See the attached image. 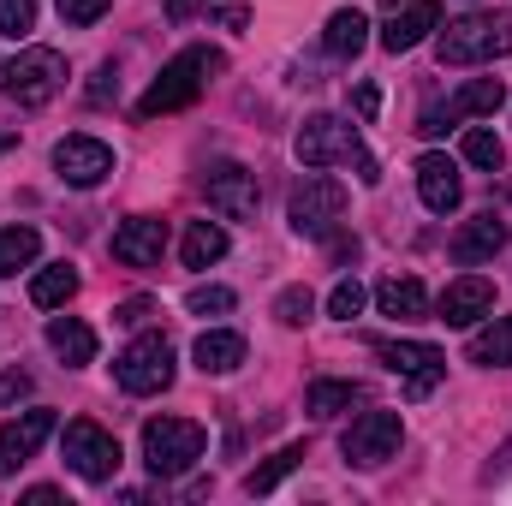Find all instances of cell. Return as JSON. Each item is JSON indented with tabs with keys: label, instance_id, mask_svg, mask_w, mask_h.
Segmentation results:
<instances>
[{
	"label": "cell",
	"instance_id": "31",
	"mask_svg": "<svg viewBox=\"0 0 512 506\" xmlns=\"http://www.w3.org/2000/svg\"><path fill=\"white\" fill-rule=\"evenodd\" d=\"M310 310H316L310 286H286V292L274 298V322H280V328H304V322H310Z\"/></svg>",
	"mask_w": 512,
	"mask_h": 506
},
{
	"label": "cell",
	"instance_id": "7",
	"mask_svg": "<svg viewBox=\"0 0 512 506\" xmlns=\"http://www.w3.org/2000/svg\"><path fill=\"white\" fill-rule=\"evenodd\" d=\"M114 381L126 387L131 399L167 393L173 387V346H167V334H137L126 352L114 358Z\"/></svg>",
	"mask_w": 512,
	"mask_h": 506
},
{
	"label": "cell",
	"instance_id": "12",
	"mask_svg": "<svg viewBox=\"0 0 512 506\" xmlns=\"http://www.w3.org/2000/svg\"><path fill=\"white\" fill-rule=\"evenodd\" d=\"M203 191H209V209L215 215H227V221H251L256 215V173L251 167H239V161H215L209 173H203Z\"/></svg>",
	"mask_w": 512,
	"mask_h": 506
},
{
	"label": "cell",
	"instance_id": "35",
	"mask_svg": "<svg viewBox=\"0 0 512 506\" xmlns=\"http://www.w3.org/2000/svg\"><path fill=\"white\" fill-rule=\"evenodd\" d=\"M54 6H60V18H66V24L90 30L96 18H108V6H114V0H54Z\"/></svg>",
	"mask_w": 512,
	"mask_h": 506
},
{
	"label": "cell",
	"instance_id": "27",
	"mask_svg": "<svg viewBox=\"0 0 512 506\" xmlns=\"http://www.w3.org/2000/svg\"><path fill=\"white\" fill-rule=\"evenodd\" d=\"M471 364H483V370H512V316H495V322L471 340Z\"/></svg>",
	"mask_w": 512,
	"mask_h": 506
},
{
	"label": "cell",
	"instance_id": "1",
	"mask_svg": "<svg viewBox=\"0 0 512 506\" xmlns=\"http://www.w3.org/2000/svg\"><path fill=\"white\" fill-rule=\"evenodd\" d=\"M227 60L215 54V48H179L167 66H161V78L137 96V120H155V114H179V108H191L203 90H209V78L221 72Z\"/></svg>",
	"mask_w": 512,
	"mask_h": 506
},
{
	"label": "cell",
	"instance_id": "21",
	"mask_svg": "<svg viewBox=\"0 0 512 506\" xmlns=\"http://www.w3.org/2000/svg\"><path fill=\"white\" fill-rule=\"evenodd\" d=\"M48 346L66 358V370L96 364V328H90V322H78V316H54V322H48Z\"/></svg>",
	"mask_w": 512,
	"mask_h": 506
},
{
	"label": "cell",
	"instance_id": "37",
	"mask_svg": "<svg viewBox=\"0 0 512 506\" xmlns=\"http://www.w3.org/2000/svg\"><path fill=\"white\" fill-rule=\"evenodd\" d=\"M447 126H459V120L447 114V102H429V108L417 114V131H423V137H441V131H447Z\"/></svg>",
	"mask_w": 512,
	"mask_h": 506
},
{
	"label": "cell",
	"instance_id": "3",
	"mask_svg": "<svg viewBox=\"0 0 512 506\" xmlns=\"http://www.w3.org/2000/svg\"><path fill=\"white\" fill-rule=\"evenodd\" d=\"M435 54H441V66H489V60L512 54V6L453 18V24L435 36Z\"/></svg>",
	"mask_w": 512,
	"mask_h": 506
},
{
	"label": "cell",
	"instance_id": "38",
	"mask_svg": "<svg viewBox=\"0 0 512 506\" xmlns=\"http://www.w3.org/2000/svg\"><path fill=\"white\" fill-rule=\"evenodd\" d=\"M352 108H358V120L370 126V120L382 114V90H376V84H358V90H352Z\"/></svg>",
	"mask_w": 512,
	"mask_h": 506
},
{
	"label": "cell",
	"instance_id": "42",
	"mask_svg": "<svg viewBox=\"0 0 512 506\" xmlns=\"http://www.w3.org/2000/svg\"><path fill=\"white\" fill-rule=\"evenodd\" d=\"M60 501V489H48V483H42V489H24V506H54Z\"/></svg>",
	"mask_w": 512,
	"mask_h": 506
},
{
	"label": "cell",
	"instance_id": "28",
	"mask_svg": "<svg viewBox=\"0 0 512 506\" xmlns=\"http://www.w3.org/2000/svg\"><path fill=\"white\" fill-rule=\"evenodd\" d=\"M358 399H364V387H358V381H310L304 411H310V417H340V411H352Z\"/></svg>",
	"mask_w": 512,
	"mask_h": 506
},
{
	"label": "cell",
	"instance_id": "8",
	"mask_svg": "<svg viewBox=\"0 0 512 506\" xmlns=\"http://www.w3.org/2000/svg\"><path fill=\"white\" fill-rule=\"evenodd\" d=\"M399 441H405V417H399V411H364V417H352V429L340 435V453H346V465L376 471V465H387V459L399 453Z\"/></svg>",
	"mask_w": 512,
	"mask_h": 506
},
{
	"label": "cell",
	"instance_id": "19",
	"mask_svg": "<svg viewBox=\"0 0 512 506\" xmlns=\"http://www.w3.org/2000/svg\"><path fill=\"white\" fill-rule=\"evenodd\" d=\"M191 358H197L203 376H233V370L245 364V334H233V328H209V334H197Z\"/></svg>",
	"mask_w": 512,
	"mask_h": 506
},
{
	"label": "cell",
	"instance_id": "34",
	"mask_svg": "<svg viewBox=\"0 0 512 506\" xmlns=\"http://www.w3.org/2000/svg\"><path fill=\"white\" fill-rule=\"evenodd\" d=\"M36 30V0H0V36Z\"/></svg>",
	"mask_w": 512,
	"mask_h": 506
},
{
	"label": "cell",
	"instance_id": "20",
	"mask_svg": "<svg viewBox=\"0 0 512 506\" xmlns=\"http://www.w3.org/2000/svg\"><path fill=\"white\" fill-rule=\"evenodd\" d=\"M364 42H370V18H364L358 6H340V12L322 24V48H328L334 60H358Z\"/></svg>",
	"mask_w": 512,
	"mask_h": 506
},
{
	"label": "cell",
	"instance_id": "30",
	"mask_svg": "<svg viewBox=\"0 0 512 506\" xmlns=\"http://www.w3.org/2000/svg\"><path fill=\"white\" fill-rule=\"evenodd\" d=\"M298 465H304V447H280L268 465H256L251 477H245V495H274V489H280Z\"/></svg>",
	"mask_w": 512,
	"mask_h": 506
},
{
	"label": "cell",
	"instance_id": "26",
	"mask_svg": "<svg viewBox=\"0 0 512 506\" xmlns=\"http://www.w3.org/2000/svg\"><path fill=\"white\" fill-rule=\"evenodd\" d=\"M36 256H42V233L36 227H24V221L18 227H0V280H12L18 268H30Z\"/></svg>",
	"mask_w": 512,
	"mask_h": 506
},
{
	"label": "cell",
	"instance_id": "32",
	"mask_svg": "<svg viewBox=\"0 0 512 506\" xmlns=\"http://www.w3.org/2000/svg\"><path fill=\"white\" fill-rule=\"evenodd\" d=\"M239 298H233V286H191V298H185V310L191 316H227Z\"/></svg>",
	"mask_w": 512,
	"mask_h": 506
},
{
	"label": "cell",
	"instance_id": "25",
	"mask_svg": "<svg viewBox=\"0 0 512 506\" xmlns=\"http://www.w3.org/2000/svg\"><path fill=\"white\" fill-rule=\"evenodd\" d=\"M376 304H382V316H393V322H417L423 310H429V292H423V280H382L376 286Z\"/></svg>",
	"mask_w": 512,
	"mask_h": 506
},
{
	"label": "cell",
	"instance_id": "14",
	"mask_svg": "<svg viewBox=\"0 0 512 506\" xmlns=\"http://www.w3.org/2000/svg\"><path fill=\"white\" fill-rule=\"evenodd\" d=\"M441 322L447 328H471V322H483L489 310H495V280H483V274H459L447 292H441Z\"/></svg>",
	"mask_w": 512,
	"mask_h": 506
},
{
	"label": "cell",
	"instance_id": "39",
	"mask_svg": "<svg viewBox=\"0 0 512 506\" xmlns=\"http://www.w3.org/2000/svg\"><path fill=\"white\" fill-rule=\"evenodd\" d=\"M149 316H155V304H149V298H126V304L114 310V322H126V328H143Z\"/></svg>",
	"mask_w": 512,
	"mask_h": 506
},
{
	"label": "cell",
	"instance_id": "22",
	"mask_svg": "<svg viewBox=\"0 0 512 506\" xmlns=\"http://www.w3.org/2000/svg\"><path fill=\"white\" fill-rule=\"evenodd\" d=\"M501 108H507V84H501V78H471V84L447 102L453 120H489V114H501Z\"/></svg>",
	"mask_w": 512,
	"mask_h": 506
},
{
	"label": "cell",
	"instance_id": "45",
	"mask_svg": "<svg viewBox=\"0 0 512 506\" xmlns=\"http://www.w3.org/2000/svg\"><path fill=\"white\" fill-rule=\"evenodd\" d=\"M382 6H387V12H399V6H405V0H382Z\"/></svg>",
	"mask_w": 512,
	"mask_h": 506
},
{
	"label": "cell",
	"instance_id": "9",
	"mask_svg": "<svg viewBox=\"0 0 512 506\" xmlns=\"http://www.w3.org/2000/svg\"><path fill=\"white\" fill-rule=\"evenodd\" d=\"M120 441L102 429V423H90V417H78V423H66V465L84 477V483H114V471H120Z\"/></svg>",
	"mask_w": 512,
	"mask_h": 506
},
{
	"label": "cell",
	"instance_id": "13",
	"mask_svg": "<svg viewBox=\"0 0 512 506\" xmlns=\"http://www.w3.org/2000/svg\"><path fill=\"white\" fill-rule=\"evenodd\" d=\"M48 435H54V411H24V417L0 423V477H12L18 465H30Z\"/></svg>",
	"mask_w": 512,
	"mask_h": 506
},
{
	"label": "cell",
	"instance_id": "2",
	"mask_svg": "<svg viewBox=\"0 0 512 506\" xmlns=\"http://www.w3.org/2000/svg\"><path fill=\"white\" fill-rule=\"evenodd\" d=\"M298 161L304 167H334V161H352L358 167V179L364 185H382V167H376V155L364 149V137L352 120H340V114H310L304 126H298Z\"/></svg>",
	"mask_w": 512,
	"mask_h": 506
},
{
	"label": "cell",
	"instance_id": "24",
	"mask_svg": "<svg viewBox=\"0 0 512 506\" xmlns=\"http://www.w3.org/2000/svg\"><path fill=\"white\" fill-rule=\"evenodd\" d=\"M66 298H78V268H72V262H48V268L30 280V304H36V310H66Z\"/></svg>",
	"mask_w": 512,
	"mask_h": 506
},
{
	"label": "cell",
	"instance_id": "5",
	"mask_svg": "<svg viewBox=\"0 0 512 506\" xmlns=\"http://www.w3.org/2000/svg\"><path fill=\"white\" fill-rule=\"evenodd\" d=\"M340 215H346V185L328 179L322 167H310V173L292 185V197H286V221H292V233H304V239H328V233L340 227Z\"/></svg>",
	"mask_w": 512,
	"mask_h": 506
},
{
	"label": "cell",
	"instance_id": "4",
	"mask_svg": "<svg viewBox=\"0 0 512 506\" xmlns=\"http://www.w3.org/2000/svg\"><path fill=\"white\" fill-rule=\"evenodd\" d=\"M66 90V54L60 48H18L12 60H0V96H12L18 108H42Z\"/></svg>",
	"mask_w": 512,
	"mask_h": 506
},
{
	"label": "cell",
	"instance_id": "44",
	"mask_svg": "<svg viewBox=\"0 0 512 506\" xmlns=\"http://www.w3.org/2000/svg\"><path fill=\"white\" fill-rule=\"evenodd\" d=\"M12 149H18V137H12V131H0V161H6Z\"/></svg>",
	"mask_w": 512,
	"mask_h": 506
},
{
	"label": "cell",
	"instance_id": "23",
	"mask_svg": "<svg viewBox=\"0 0 512 506\" xmlns=\"http://www.w3.org/2000/svg\"><path fill=\"white\" fill-rule=\"evenodd\" d=\"M227 256V227L221 221H191L185 239H179V262L185 268H215Z\"/></svg>",
	"mask_w": 512,
	"mask_h": 506
},
{
	"label": "cell",
	"instance_id": "16",
	"mask_svg": "<svg viewBox=\"0 0 512 506\" xmlns=\"http://www.w3.org/2000/svg\"><path fill=\"white\" fill-rule=\"evenodd\" d=\"M161 251H167V227L155 215H131L114 233V262H126V268H155Z\"/></svg>",
	"mask_w": 512,
	"mask_h": 506
},
{
	"label": "cell",
	"instance_id": "17",
	"mask_svg": "<svg viewBox=\"0 0 512 506\" xmlns=\"http://www.w3.org/2000/svg\"><path fill=\"white\" fill-rule=\"evenodd\" d=\"M429 30H441V6L435 0H405V12H387L382 48L387 54H411Z\"/></svg>",
	"mask_w": 512,
	"mask_h": 506
},
{
	"label": "cell",
	"instance_id": "18",
	"mask_svg": "<svg viewBox=\"0 0 512 506\" xmlns=\"http://www.w3.org/2000/svg\"><path fill=\"white\" fill-rule=\"evenodd\" d=\"M507 245V221L501 215H477V221H465L459 233H453V262L459 268H477V262H495V251Z\"/></svg>",
	"mask_w": 512,
	"mask_h": 506
},
{
	"label": "cell",
	"instance_id": "33",
	"mask_svg": "<svg viewBox=\"0 0 512 506\" xmlns=\"http://www.w3.org/2000/svg\"><path fill=\"white\" fill-rule=\"evenodd\" d=\"M364 298H370V292H364V280H340V286L328 292V316H340V322H352V316L364 310Z\"/></svg>",
	"mask_w": 512,
	"mask_h": 506
},
{
	"label": "cell",
	"instance_id": "15",
	"mask_svg": "<svg viewBox=\"0 0 512 506\" xmlns=\"http://www.w3.org/2000/svg\"><path fill=\"white\" fill-rule=\"evenodd\" d=\"M417 197H423V209L453 215V209L465 203V179H459V167H453L447 155H423V161H417Z\"/></svg>",
	"mask_w": 512,
	"mask_h": 506
},
{
	"label": "cell",
	"instance_id": "43",
	"mask_svg": "<svg viewBox=\"0 0 512 506\" xmlns=\"http://www.w3.org/2000/svg\"><path fill=\"white\" fill-rule=\"evenodd\" d=\"M197 6H203V0H167V18H191Z\"/></svg>",
	"mask_w": 512,
	"mask_h": 506
},
{
	"label": "cell",
	"instance_id": "29",
	"mask_svg": "<svg viewBox=\"0 0 512 506\" xmlns=\"http://www.w3.org/2000/svg\"><path fill=\"white\" fill-rule=\"evenodd\" d=\"M459 155H465L471 167H483V173H501V167H507V143H501L489 126L465 131V137H459Z\"/></svg>",
	"mask_w": 512,
	"mask_h": 506
},
{
	"label": "cell",
	"instance_id": "6",
	"mask_svg": "<svg viewBox=\"0 0 512 506\" xmlns=\"http://www.w3.org/2000/svg\"><path fill=\"white\" fill-rule=\"evenodd\" d=\"M203 423L191 417H149L143 423V465L155 477H185L197 459H203Z\"/></svg>",
	"mask_w": 512,
	"mask_h": 506
},
{
	"label": "cell",
	"instance_id": "40",
	"mask_svg": "<svg viewBox=\"0 0 512 506\" xmlns=\"http://www.w3.org/2000/svg\"><path fill=\"white\" fill-rule=\"evenodd\" d=\"M114 84H120V78H114V66H102V72H96V84H90V102H108V96H114Z\"/></svg>",
	"mask_w": 512,
	"mask_h": 506
},
{
	"label": "cell",
	"instance_id": "41",
	"mask_svg": "<svg viewBox=\"0 0 512 506\" xmlns=\"http://www.w3.org/2000/svg\"><path fill=\"white\" fill-rule=\"evenodd\" d=\"M215 18H221V24H227V30H245V24H251V6H221V12H215Z\"/></svg>",
	"mask_w": 512,
	"mask_h": 506
},
{
	"label": "cell",
	"instance_id": "10",
	"mask_svg": "<svg viewBox=\"0 0 512 506\" xmlns=\"http://www.w3.org/2000/svg\"><path fill=\"white\" fill-rule=\"evenodd\" d=\"M54 173H60L72 191H96V185L114 173V149H108L102 137L72 131V137H60V143H54Z\"/></svg>",
	"mask_w": 512,
	"mask_h": 506
},
{
	"label": "cell",
	"instance_id": "11",
	"mask_svg": "<svg viewBox=\"0 0 512 506\" xmlns=\"http://www.w3.org/2000/svg\"><path fill=\"white\" fill-rule=\"evenodd\" d=\"M376 358H382L393 376H405L411 393H429L435 381L447 376V352L429 346V340H376Z\"/></svg>",
	"mask_w": 512,
	"mask_h": 506
},
{
	"label": "cell",
	"instance_id": "36",
	"mask_svg": "<svg viewBox=\"0 0 512 506\" xmlns=\"http://www.w3.org/2000/svg\"><path fill=\"white\" fill-rule=\"evenodd\" d=\"M30 393H36V381H30V370H0V411L24 405Z\"/></svg>",
	"mask_w": 512,
	"mask_h": 506
}]
</instances>
